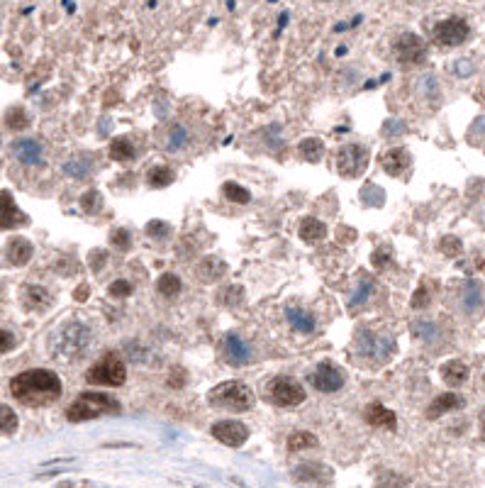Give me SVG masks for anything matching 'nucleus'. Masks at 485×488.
<instances>
[{
  "instance_id": "nucleus-36",
  "label": "nucleus",
  "mask_w": 485,
  "mask_h": 488,
  "mask_svg": "<svg viewBox=\"0 0 485 488\" xmlns=\"http://www.w3.org/2000/svg\"><path fill=\"white\" fill-rule=\"evenodd\" d=\"M147 234H149V237H154V239H164V237H169V234H171V225L164 222V220H152L147 225Z\"/></svg>"
},
{
  "instance_id": "nucleus-32",
  "label": "nucleus",
  "mask_w": 485,
  "mask_h": 488,
  "mask_svg": "<svg viewBox=\"0 0 485 488\" xmlns=\"http://www.w3.org/2000/svg\"><path fill=\"white\" fill-rule=\"evenodd\" d=\"M15 430H18V415H15L13 408H8L5 403H0V432L13 435Z\"/></svg>"
},
{
  "instance_id": "nucleus-9",
  "label": "nucleus",
  "mask_w": 485,
  "mask_h": 488,
  "mask_svg": "<svg viewBox=\"0 0 485 488\" xmlns=\"http://www.w3.org/2000/svg\"><path fill=\"white\" fill-rule=\"evenodd\" d=\"M395 57H398L400 64L405 67H415V64H422L427 59V47L417 35L412 32H405V35L398 37L395 42Z\"/></svg>"
},
{
  "instance_id": "nucleus-49",
  "label": "nucleus",
  "mask_w": 485,
  "mask_h": 488,
  "mask_svg": "<svg viewBox=\"0 0 485 488\" xmlns=\"http://www.w3.org/2000/svg\"><path fill=\"white\" fill-rule=\"evenodd\" d=\"M481 435H483V440H485V415H483V422H481Z\"/></svg>"
},
{
  "instance_id": "nucleus-14",
  "label": "nucleus",
  "mask_w": 485,
  "mask_h": 488,
  "mask_svg": "<svg viewBox=\"0 0 485 488\" xmlns=\"http://www.w3.org/2000/svg\"><path fill=\"white\" fill-rule=\"evenodd\" d=\"M380 166H383L385 174H390V176H402V174L412 166V154L407 149H402V147H393V149H388L380 157Z\"/></svg>"
},
{
  "instance_id": "nucleus-10",
  "label": "nucleus",
  "mask_w": 485,
  "mask_h": 488,
  "mask_svg": "<svg viewBox=\"0 0 485 488\" xmlns=\"http://www.w3.org/2000/svg\"><path fill=\"white\" fill-rule=\"evenodd\" d=\"M210 432L215 440L227 444V447H241V444L246 442V437H249L246 425H241L239 420H219V422H215Z\"/></svg>"
},
{
  "instance_id": "nucleus-39",
  "label": "nucleus",
  "mask_w": 485,
  "mask_h": 488,
  "mask_svg": "<svg viewBox=\"0 0 485 488\" xmlns=\"http://www.w3.org/2000/svg\"><path fill=\"white\" fill-rule=\"evenodd\" d=\"M108 293L110 295H115V298H127V295L132 293V286H130V281H113L110 283V288H108Z\"/></svg>"
},
{
  "instance_id": "nucleus-42",
  "label": "nucleus",
  "mask_w": 485,
  "mask_h": 488,
  "mask_svg": "<svg viewBox=\"0 0 485 488\" xmlns=\"http://www.w3.org/2000/svg\"><path fill=\"white\" fill-rule=\"evenodd\" d=\"M15 342H18V339H15L13 332L0 330V354H3V352H10V349L15 347Z\"/></svg>"
},
{
  "instance_id": "nucleus-40",
  "label": "nucleus",
  "mask_w": 485,
  "mask_h": 488,
  "mask_svg": "<svg viewBox=\"0 0 485 488\" xmlns=\"http://www.w3.org/2000/svg\"><path fill=\"white\" fill-rule=\"evenodd\" d=\"M429 305V290L427 286H420L415 290V298H412V308L420 310V308H427Z\"/></svg>"
},
{
  "instance_id": "nucleus-7",
  "label": "nucleus",
  "mask_w": 485,
  "mask_h": 488,
  "mask_svg": "<svg viewBox=\"0 0 485 488\" xmlns=\"http://www.w3.org/2000/svg\"><path fill=\"white\" fill-rule=\"evenodd\" d=\"M368 154L366 147L361 144H344L337 152V171L344 178H359L363 171L368 169Z\"/></svg>"
},
{
  "instance_id": "nucleus-2",
  "label": "nucleus",
  "mask_w": 485,
  "mask_h": 488,
  "mask_svg": "<svg viewBox=\"0 0 485 488\" xmlns=\"http://www.w3.org/2000/svg\"><path fill=\"white\" fill-rule=\"evenodd\" d=\"M118 413H120V403L115 398H110L108 393L84 391L66 408V420L86 422V420L101 418V415H118Z\"/></svg>"
},
{
  "instance_id": "nucleus-4",
  "label": "nucleus",
  "mask_w": 485,
  "mask_h": 488,
  "mask_svg": "<svg viewBox=\"0 0 485 488\" xmlns=\"http://www.w3.org/2000/svg\"><path fill=\"white\" fill-rule=\"evenodd\" d=\"M210 403L215 408L234 410V413H244L253 405V393L246 383L241 381H227L219 383L210 391Z\"/></svg>"
},
{
  "instance_id": "nucleus-43",
  "label": "nucleus",
  "mask_w": 485,
  "mask_h": 488,
  "mask_svg": "<svg viewBox=\"0 0 485 488\" xmlns=\"http://www.w3.org/2000/svg\"><path fill=\"white\" fill-rule=\"evenodd\" d=\"M442 249L446 251L449 256H456L461 251V242L456 237H446L444 242H442Z\"/></svg>"
},
{
  "instance_id": "nucleus-37",
  "label": "nucleus",
  "mask_w": 485,
  "mask_h": 488,
  "mask_svg": "<svg viewBox=\"0 0 485 488\" xmlns=\"http://www.w3.org/2000/svg\"><path fill=\"white\" fill-rule=\"evenodd\" d=\"M186 142H188V132H186L181 125H173V127H171V135H169V149H181Z\"/></svg>"
},
{
  "instance_id": "nucleus-17",
  "label": "nucleus",
  "mask_w": 485,
  "mask_h": 488,
  "mask_svg": "<svg viewBox=\"0 0 485 488\" xmlns=\"http://www.w3.org/2000/svg\"><path fill=\"white\" fill-rule=\"evenodd\" d=\"M32 251L35 249H32V244L25 237H13L8 246H5V261L10 266H25L32 259Z\"/></svg>"
},
{
  "instance_id": "nucleus-26",
  "label": "nucleus",
  "mask_w": 485,
  "mask_h": 488,
  "mask_svg": "<svg viewBox=\"0 0 485 488\" xmlns=\"http://www.w3.org/2000/svg\"><path fill=\"white\" fill-rule=\"evenodd\" d=\"M297 152H300V157L305 159V161L317 164L324 154V144H322V140H317V137H307V140L300 142Z\"/></svg>"
},
{
  "instance_id": "nucleus-48",
  "label": "nucleus",
  "mask_w": 485,
  "mask_h": 488,
  "mask_svg": "<svg viewBox=\"0 0 485 488\" xmlns=\"http://www.w3.org/2000/svg\"><path fill=\"white\" fill-rule=\"evenodd\" d=\"M93 256H96V271L103 266V261H105V256H103V251H93Z\"/></svg>"
},
{
  "instance_id": "nucleus-16",
  "label": "nucleus",
  "mask_w": 485,
  "mask_h": 488,
  "mask_svg": "<svg viewBox=\"0 0 485 488\" xmlns=\"http://www.w3.org/2000/svg\"><path fill=\"white\" fill-rule=\"evenodd\" d=\"M293 476H295V481H305V484H324V481H332V469L310 462V464L295 466Z\"/></svg>"
},
{
  "instance_id": "nucleus-15",
  "label": "nucleus",
  "mask_w": 485,
  "mask_h": 488,
  "mask_svg": "<svg viewBox=\"0 0 485 488\" xmlns=\"http://www.w3.org/2000/svg\"><path fill=\"white\" fill-rule=\"evenodd\" d=\"M224 359L234 366H244L251 361V347L239 337V334H227L224 339Z\"/></svg>"
},
{
  "instance_id": "nucleus-12",
  "label": "nucleus",
  "mask_w": 485,
  "mask_h": 488,
  "mask_svg": "<svg viewBox=\"0 0 485 488\" xmlns=\"http://www.w3.org/2000/svg\"><path fill=\"white\" fill-rule=\"evenodd\" d=\"M312 383H315L317 391L334 393L344 386V374H341V369L334 366L332 361H324V364H319L315 369V374H312Z\"/></svg>"
},
{
  "instance_id": "nucleus-29",
  "label": "nucleus",
  "mask_w": 485,
  "mask_h": 488,
  "mask_svg": "<svg viewBox=\"0 0 485 488\" xmlns=\"http://www.w3.org/2000/svg\"><path fill=\"white\" fill-rule=\"evenodd\" d=\"M110 159H115V161H130V159H135V147H132L130 137L113 140V144H110Z\"/></svg>"
},
{
  "instance_id": "nucleus-18",
  "label": "nucleus",
  "mask_w": 485,
  "mask_h": 488,
  "mask_svg": "<svg viewBox=\"0 0 485 488\" xmlns=\"http://www.w3.org/2000/svg\"><path fill=\"white\" fill-rule=\"evenodd\" d=\"M459 408H464V398L456 396V393H442V396H437V398L432 400V403H429L427 418L429 420H437L439 415L451 413V410H459Z\"/></svg>"
},
{
  "instance_id": "nucleus-41",
  "label": "nucleus",
  "mask_w": 485,
  "mask_h": 488,
  "mask_svg": "<svg viewBox=\"0 0 485 488\" xmlns=\"http://www.w3.org/2000/svg\"><path fill=\"white\" fill-rule=\"evenodd\" d=\"M166 383L171 388H181L186 383V371L181 369V366H173V369H171V374H169V378H166Z\"/></svg>"
},
{
  "instance_id": "nucleus-38",
  "label": "nucleus",
  "mask_w": 485,
  "mask_h": 488,
  "mask_svg": "<svg viewBox=\"0 0 485 488\" xmlns=\"http://www.w3.org/2000/svg\"><path fill=\"white\" fill-rule=\"evenodd\" d=\"M110 242H113V246H118V249H130V244H132V234L127 232V229H115L113 234H110Z\"/></svg>"
},
{
  "instance_id": "nucleus-6",
  "label": "nucleus",
  "mask_w": 485,
  "mask_h": 488,
  "mask_svg": "<svg viewBox=\"0 0 485 488\" xmlns=\"http://www.w3.org/2000/svg\"><path fill=\"white\" fill-rule=\"evenodd\" d=\"M127 378V369L118 354H105L98 364L86 371V381L93 386H122Z\"/></svg>"
},
{
  "instance_id": "nucleus-28",
  "label": "nucleus",
  "mask_w": 485,
  "mask_h": 488,
  "mask_svg": "<svg viewBox=\"0 0 485 488\" xmlns=\"http://www.w3.org/2000/svg\"><path fill=\"white\" fill-rule=\"evenodd\" d=\"M173 178H176V174H173V169H169V166H154L147 171V183L152 186V188H164V186L173 183Z\"/></svg>"
},
{
  "instance_id": "nucleus-34",
  "label": "nucleus",
  "mask_w": 485,
  "mask_h": 488,
  "mask_svg": "<svg viewBox=\"0 0 485 488\" xmlns=\"http://www.w3.org/2000/svg\"><path fill=\"white\" fill-rule=\"evenodd\" d=\"M81 208H84L86 212H98L103 208V195L98 193V191H86V193L81 195Z\"/></svg>"
},
{
  "instance_id": "nucleus-25",
  "label": "nucleus",
  "mask_w": 485,
  "mask_h": 488,
  "mask_svg": "<svg viewBox=\"0 0 485 488\" xmlns=\"http://www.w3.org/2000/svg\"><path fill=\"white\" fill-rule=\"evenodd\" d=\"M285 315H288V322L295 327L297 332L310 334L312 330H315V317H312L310 312H305L300 308H288V310H285Z\"/></svg>"
},
{
  "instance_id": "nucleus-1",
  "label": "nucleus",
  "mask_w": 485,
  "mask_h": 488,
  "mask_svg": "<svg viewBox=\"0 0 485 488\" xmlns=\"http://www.w3.org/2000/svg\"><path fill=\"white\" fill-rule=\"evenodd\" d=\"M10 393L22 405L42 408V405H52L62 398V381L49 369H30L10 381Z\"/></svg>"
},
{
  "instance_id": "nucleus-19",
  "label": "nucleus",
  "mask_w": 485,
  "mask_h": 488,
  "mask_svg": "<svg viewBox=\"0 0 485 488\" xmlns=\"http://www.w3.org/2000/svg\"><path fill=\"white\" fill-rule=\"evenodd\" d=\"M366 420L371 422L373 427H385V430H395L398 427V420H395V413L388 410L380 403H371L366 408Z\"/></svg>"
},
{
  "instance_id": "nucleus-45",
  "label": "nucleus",
  "mask_w": 485,
  "mask_h": 488,
  "mask_svg": "<svg viewBox=\"0 0 485 488\" xmlns=\"http://www.w3.org/2000/svg\"><path fill=\"white\" fill-rule=\"evenodd\" d=\"M224 303H229V305H236L241 300V288L239 286H232L229 290H224Z\"/></svg>"
},
{
  "instance_id": "nucleus-46",
  "label": "nucleus",
  "mask_w": 485,
  "mask_h": 488,
  "mask_svg": "<svg viewBox=\"0 0 485 488\" xmlns=\"http://www.w3.org/2000/svg\"><path fill=\"white\" fill-rule=\"evenodd\" d=\"M337 237H339V242L351 244V242L356 239V229H354V227H339V229H337Z\"/></svg>"
},
{
  "instance_id": "nucleus-23",
  "label": "nucleus",
  "mask_w": 485,
  "mask_h": 488,
  "mask_svg": "<svg viewBox=\"0 0 485 488\" xmlns=\"http://www.w3.org/2000/svg\"><path fill=\"white\" fill-rule=\"evenodd\" d=\"M13 154L25 164H40L42 161V147L35 140H18L13 144Z\"/></svg>"
},
{
  "instance_id": "nucleus-11",
  "label": "nucleus",
  "mask_w": 485,
  "mask_h": 488,
  "mask_svg": "<svg viewBox=\"0 0 485 488\" xmlns=\"http://www.w3.org/2000/svg\"><path fill=\"white\" fill-rule=\"evenodd\" d=\"M30 217L15 205V198L10 191H0V229H15L25 227Z\"/></svg>"
},
{
  "instance_id": "nucleus-44",
  "label": "nucleus",
  "mask_w": 485,
  "mask_h": 488,
  "mask_svg": "<svg viewBox=\"0 0 485 488\" xmlns=\"http://www.w3.org/2000/svg\"><path fill=\"white\" fill-rule=\"evenodd\" d=\"M390 264V251L388 249H378V251H373V266L376 268H383V266H388Z\"/></svg>"
},
{
  "instance_id": "nucleus-30",
  "label": "nucleus",
  "mask_w": 485,
  "mask_h": 488,
  "mask_svg": "<svg viewBox=\"0 0 485 488\" xmlns=\"http://www.w3.org/2000/svg\"><path fill=\"white\" fill-rule=\"evenodd\" d=\"M181 278L176 276V273H164V276H159V281H156V290L161 295H178L181 293Z\"/></svg>"
},
{
  "instance_id": "nucleus-35",
  "label": "nucleus",
  "mask_w": 485,
  "mask_h": 488,
  "mask_svg": "<svg viewBox=\"0 0 485 488\" xmlns=\"http://www.w3.org/2000/svg\"><path fill=\"white\" fill-rule=\"evenodd\" d=\"M64 171L69 174V176H74V178H86V174L91 171V164H88V161H81V159H74V161L66 164Z\"/></svg>"
},
{
  "instance_id": "nucleus-5",
  "label": "nucleus",
  "mask_w": 485,
  "mask_h": 488,
  "mask_svg": "<svg viewBox=\"0 0 485 488\" xmlns=\"http://www.w3.org/2000/svg\"><path fill=\"white\" fill-rule=\"evenodd\" d=\"M263 398L280 408H293L305 400V388L290 376H275L263 386Z\"/></svg>"
},
{
  "instance_id": "nucleus-31",
  "label": "nucleus",
  "mask_w": 485,
  "mask_h": 488,
  "mask_svg": "<svg viewBox=\"0 0 485 488\" xmlns=\"http://www.w3.org/2000/svg\"><path fill=\"white\" fill-rule=\"evenodd\" d=\"M5 123H8L10 130L20 132V130L30 127V115H27L25 108H13V110H8V115H5Z\"/></svg>"
},
{
  "instance_id": "nucleus-22",
  "label": "nucleus",
  "mask_w": 485,
  "mask_h": 488,
  "mask_svg": "<svg viewBox=\"0 0 485 488\" xmlns=\"http://www.w3.org/2000/svg\"><path fill=\"white\" fill-rule=\"evenodd\" d=\"M224 271H227V266H224L222 259L207 256V259H202L200 266H198V278H200L202 283H212V281H217L219 276H224Z\"/></svg>"
},
{
  "instance_id": "nucleus-47",
  "label": "nucleus",
  "mask_w": 485,
  "mask_h": 488,
  "mask_svg": "<svg viewBox=\"0 0 485 488\" xmlns=\"http://www.w3.org/2000/svg\"><path fill=\"white\" fill-rule=\"evenodd\" d=\"M88 293H91V286H86V283H84V286H79L74 290V298L79 300V303H84V300L88 298Z\"/></svg>"
},
{
  "instance_id": "nucleus-20",
  "label": "nucleus",
  "mask_w": 485,
  "mask_h": 488,
  "mask_svg": "<svg viewBox=\"0 0 485 488\" xmlns=\"http://www.w3.org/2000/svg\"><path fill=\"white\" fill-rule=\"evenodd\" d=\"M442 378H444L446 386H451V388L464 386V383L468 381V366L459 359L446 361V364L442 366Z\"/></svg>"
},
{
  "instance_id": "nucleus-27",
  "label": "nucleus",
  "mask_w": 485,
  "mask_h": 488,
  "mask_svg": "<svg viewBox=\"0 0 485 488\" xmlns=\"http://www.w3.org/2000/svg\"><path fill=\"white\" fill-rule=\"evenodd\" d=\"M319 440L312 432H305V430H297L293 435L288 437V449L290 452H305V449H312L317 447Z\"/></svg>"
},
{
  "instance_id": "nucleus-24",
  "label": "nucleus",
  "mask_w": 485,
  "mask_h": 488,
  "mask_svg": "<svg viewBox=\"0 0 485 488\" xmlns=\"http://www.w3.org/2000/svg\"><path fill=\"white\" fill-rule=\"evenodd\" d=\"M324 237H327V227H324L322 220H317V217H305V220L300 222V239L302 242L315 244Z\"/></svg>"
},
{
  "instance_id": "nucleus-13",
  "label": "nucleus",
  "mask_w": 485,
  "mask_h": 488,
  "mask_svg": "<svg viewBox=\"0 0 485 488\" xmlns=\"http://www.w3.org/2000/svg\"><path fill=\"white\" fill-rule=\"evenodd\" d=\"M359 344H361V354L376 356V361H385L395 349L390 337H380V334H371V332H359Z\"/></svg>"
},
{
  "instance_id": "nucleus-3",
  "label": "nucleus",
  "mask_w": 485,
  "mask_h": 488,
  "mask_svg": "<svg viewBox=\"0 0 485 488\" xmlns=\"http://www.w3.org/2000/svg\"><path fill=\"white\" fill-rule=\"evenodd\" d=\"M93 344V332L81 322H69L57 337V356L64 361H79Z\"/></svg>"
},
{
  "instance_id": "nucleus-21",
  "label": "nucleus",
  "mask_w": 485,
  "mask_h": 488,
  "mask_svg": "<svg viewBox=\"0 0 485 488\" xmlns=\"http://www.w3.org/2000/svg\"><path fill=\"white\" fill-rule=\"evenodd\" d=\"M22 303H25L27 310H44L52 303V295L44 286H27L22 290Z\"/></svg>"
},
{
  "instance_id": "nucleus-33",
  "label": "nucleus",
  "mask_w": 485,
  "mask_h": 488,
  "mask_svg": "<svg viewBox=\"0 0 485 488\" xmlns=\"http://www.w3.org/2000/svg\"><path fill=\"white\" fill-rule=\"evenodd\" d=\"M222 193H224V198L232 200V203H249L251 200L249 191L241 188L239 183H224L222 186Z\"/></svg>"
},
{
  "instance_id": "nucleus-8",
  "label": "nucleus",
  "mask_w": 485,
  "mask_h": 488,
  "mask_svg": "<svg viewBox=\"0 0 485 488\" xmlns=\"http://www.w3.org/2000/svg\"><path fill=\"white\" fill-rule=\"evenodd\" d=\"M468 23L464 18H446L432 30V40L439 47H459L468 40Z\"/></svg>"
}]
</instances>
